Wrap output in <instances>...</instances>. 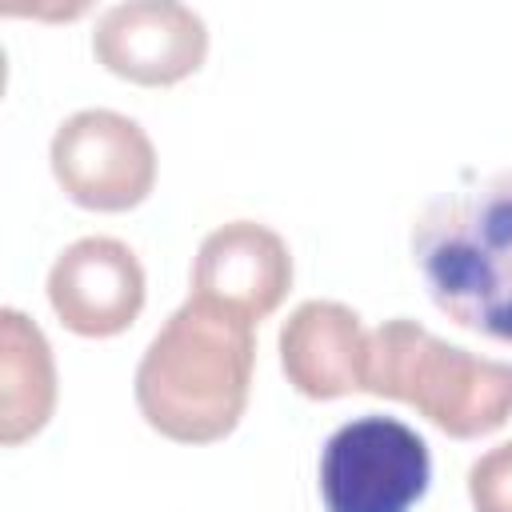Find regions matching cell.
Instances as JSON below:
<instances>
[{
	"mask_svg": "<svg viewBox=\"0 0 512 512\" xmlns=\"http://www.w3.org/2000/svg\"><path fill=\"white\" fill-rule=\"evenodd\" d=\"M256 324L188 296L152 336L136 368V408L176 444L224 440L252 392Z\"/></svg>",
	"mask_w": 512,
	"mask_h": 512,
	"instance_id": "6da1fadb",
	"label": "cell"
},
{
	"mask_svg": "<svg viewBox=\"0 0 512 512\" xmlns=\"http://www.w3.org/2000/svg\"><path fill=\"white\" fill-rule=\"evenodd\" d=\"M408 244L432 304L448 320L512 344V168L428 200Z\"/></svg>",
	"mask_w": 512,
	"mask_h": 512,
	"instance_id": "7a4b0ae2",
	"label": "cell"
},
{
	"mask_svg": "<svg viewBox=\"0 0 512 512\" xmlns=\"http://www.w3.org/2000/svg\"><path fill=\"white\" fill-rule=\"evenodd\" d=\"M364 392L416 408L452 440H480L512 420V364L456 348L408 316L368 332Z\"/></svg>",
	"mask_w": 512,
	"mask_h": 512,
	"instance_id": "3957f363",
	"label": "cell"
},
{
	"mask_svg": "<svg viewBox=\"0 0 512 512\" xmlns=\"http://www.w3.org/2000/svg\"><path fill=\"white\" fill-rule=\"evenodd\" d=\"M432 480V456L416 428L392 416L340 424L320 452L328 512H408Z\"/></svg>",
	"mask_w": 512,
	"mask_h": 512,
	"instance_id": "277c9868",
	"label": "cell"
},
{
	"mask_svg": "<svg viewBox=\"0 0 512 512\" xmlns=\"http://www.w3.org/2000/svg\"><path fill=\"white\" fill-rule=\"evenodd\" d=\"M48 164L64 196L88 212H128L156 188L148 132L112 108L72 112L52 136Z\"/></svg>",
	"mask_w": 512,
	"mask_h": 512,
	"instance_id": "5b68a950",
	"label": "cell"
},
{
	"mask_svg": "<svg viewBox=\"0 0 512 512\" xmlns=\"http://www.w3.org/2000/svg\"><path fill=\"white\" fill-rule=\"evenodd\" d=\"M96 60L140 88H168L188 80L208 56V28L200 12L176 0H128L100 12L92 32Z\"/></svg>",
	"mask_w": 512,
	"mask_h": 512,
	"instance_id": "8992f818",
	"label": "cell"
},
{
	"mask_svg": "<svg viewBox=\"0 0 512 512\" xmlns=\"http://www.w3.org/2000/svg\"><path fill=\"white\" fill-rule=\"evenodd\" d=\"M48 304L76 336H120L144 308V268L124 240L84 236L52 260Z\"/></svg>",
	"mask_w": 512,
	"mask_h": 512,
	"instance_id": "52a82bcc",
	"label": "cell"
},
{
	"mask_svg": "<svg viewBox=\"0 0 512 512\" xmlns=\"http://www.w3.org/2000/svg\"><path fill=\"white\" fill-rule=\"evenodd\" d=\"M292 288V252L280 232L256 220H228L200 240L192 296L248 324L272 316Z\"/></svg>",
	"mask_w": 512,
	"mask_h": 512,
	"instance_id": "ba28073f",
	"label": "cell"
},
{
	"mask_svg": "<svg viewBox=\"0 0 512 512\" xmlns=\"http://www.w3.org/2000/svg\"><path fill=\"white\" fill-rule=\"evenodd\" d=\"M280 368L308 400L364 392L368 332L360 316L336 300H304L280 324Z\"/></svg>",
	"mask_w": 512,
	"mask_h": 512,
	"instance_id": "9c48e42d",
	"label": "cell"
},
{
	"mask_svg": "<svg viewBox=\"0 0 512 512\" xmlns=\"http://www.w3.org/2000/svg\"><path fill=\"white\" fill-rule=\"evenodd\" d=\"M56 408V360L44 332L20 312H0V444L36 436Z\"/></svg>",
	"mask_w": 512,
	"mask_h": 512,
	"instance_id": "30bf717a",
	"label": "cell"
},
{
	"mask_svg": "<svg viewBox=\"0 0 512 512\" xmlns=\"http://www.w3.org/2000/svg\"><path fill=\"white\" fill-rule=\"evenodd\" d=\"M468 500L476 512H512V440L488 448L468 468Z\"/></svg>",
	"mask_w": 512,
	"mask_h": 512,
	"instance_id": "8fae6325",
	"label": "cell"
}]
</instances>
